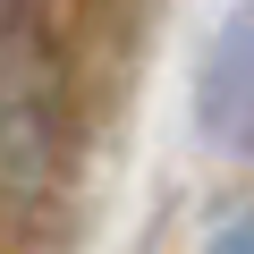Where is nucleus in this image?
<instances>
[{
  "label": "nucleus",
  "instance_id": "1",
  "mask_svg": "<svg viewBox=\"0 0 254 254\" xmlns=\"http://www.w3.org/2000/svg\"><path fill=\"white\" fill-rule=\"evenodd\" d=\"M60 161V68L34 0H0V195L34 203Z\"/></svg>",
  "mask_w": 254,
  "mask_h": 254
},
{
  "label": "nucleus",
  "instance_id": "3",
  "mask_svg": "<svg viewBox=\"0 0 254 254\" xmlns=\"http://www.w3.org/2000/svg\"><path fill=\"white\" fill-rule=\"evenodd\" d=\"M212 254H254V212H237V220L212 237Z\"/></svg>",
  "mask_w": 254,
  "mask_h": 254
},
{
  "label": "nucleus",
  "instance_id": "2",
  "mask_svg": "<svg viewBox=\"0 0 254 254\" xmlns=\"http://www.w3.org/2000/svg\"><path fill=\"white\" fill-rule=\"evenodd\" d=\"M195 127L220 153H254V9H237L195 76Z\"/></svg>",
  "mask_w": 254,
  "mask_h": 254
}]
</instances>
